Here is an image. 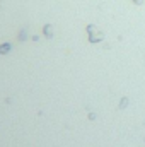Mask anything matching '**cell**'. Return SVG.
Wrapping results in <instances>:
<instances>
[{
    "instance_id": "cell-1",
    "label": "cell",
    "mask_w": 145,
    "mask_h": 147,
    "mask_svg": "<svg viewBox=\"0 0 145 147\" xmlns=\"http://www.w3.org/2000/svg\"><path fill=\"white\" fill-rule=\"evenodd\" d=\"M87 34H89V41L91 43H101L104 39V34L101 31H97V28L94 24H89L87 26Z\"/></svg>"
},
{
    "instance_id": "cell-2",
    "label": "cell",
    "mask_w": 145,
    "mask_h": 147,
    "mask_svg": "<svg viewBox=\"0 0 145 147\" xmlns=\"http://www.w3.org/2000/svg\"><path fill=\"white\" fill-rule=\"evenodd\" d=\"M10 50H12V45H10V43H3V45H0V55L9 53Z\"/></svg>"
},
{
    "instance_id": "cell-3",
    "label": "cell",
    "mask_w": 145,
    "mask_h": 147,
    "mask_svg": "<svg viewBox=\"0 0 145 147\" xmlns=\"http://www.w3.org/2000/svg\"><path fill=\"white\" fill-rule=\"evenodd\" d=\"M43 33H44V36H46V38H51V36H53V26L46 24V26L43 28Z\"/></svg>"
},
{
    "instance_id": "cell-4",
    "label": "cell",
    "mask_w": 145,
    "mask_h": 147,
    "mask_svg": "<svg viewBox=\"0 0 145 147\" xmlns=\"http://www.w3.org/2000/svg\"><path fill=\"white\" fill-rule=\"evenodd\" d=\"M128 106V98H123L121 101H119V110H125Z\"/></svg>"
},
{
    "instance_id": "cell-5",
    "label": "cell",
    "mask_w": 145,
    "mask_h": 147,
    "mask_svg": "<svg viewBox=\"0 0 145 147\" xmlns=\"http://www.w3.org/2000/svg\"><path fill=\"white\" fill-rule=\"evenodd\" d=\"M132 2L137 3V5H142V3H144V0H132Z\"/></svg>"
}]
</instances>
